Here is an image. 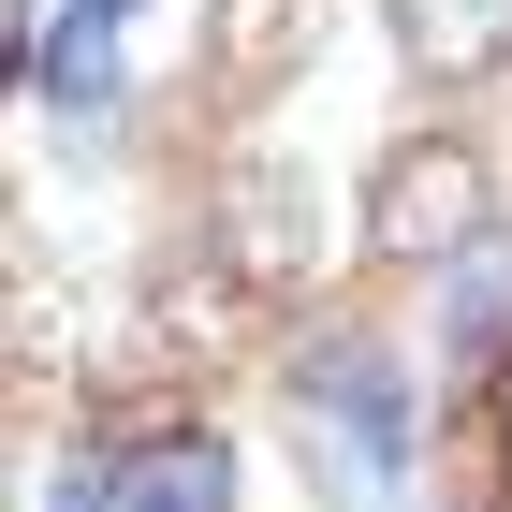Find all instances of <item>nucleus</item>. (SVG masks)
<instances>
[{
	"instance_id": "obj_1",
	"label": "nucleus",
	"mask_w": 512,
	"mask_h": 512,
	"mask_svg": "<svg viewBox=\"0 0 512 512\" xmlns=\"http://www.w3.org/2000/svg\"><path fill=\"white\" fill-rule=\"evenodd\" d=\"M498 235V191H483V147H454V132H410V147L366 176V249L381 264H469V249Z\"/></svg>"
},
{
	"instance_id": "obj_2",
	"label": "nucleus",
	"mask_w": 512,
	"mask_h": 512,
	"mask_svg": "<svg viewBox=\"0 0 512 512\" xmlns=\"http://www.w3.org/2000/svg\"><path fill=\"white\" fill-rule=\"evenodd\" d=\"M293 395H308V425H322V469H352V483L410 469V381H395L381 337H308L293 352Z\"/></svg>"
},
{
	"instance_id": "obj_3",
	"label": "nucleus",
	"mask_w": 512,
	"mask_h": 512,
	"mask_svg": "<svg viewBox=\"0 0 512 512\" xmlns=\"http://www.w3.org/2000/svg\"><path fill=\"white\" fill-rule=\"evenodd\" d=\"M220 264H235L249 293L308 278V176H293V161H235V176H220Z\"/></svg>"
},
{
	"instance_id": "obj_4",
	"label": "nucleus",
	"mask_w": 512,
	"mask_h": 512,
	"mask_svg": "<svg viewBox=\"0 0 512 512\" xmlns=\"http://www.w3.org/2000/svg\"><path fill=\"white\" fill-rule=\"evenodd\" d=\"M132 30H147V0H74V15L30 44V88H44V103H74V118H118V88H132Z\"/></svg>"
},
{
	"instance_id": "obj_5",
	"label": "nucleus",
	"mask_w": 512,
	"mask_h": 512,
	"mask_svg": "<svg viewBox=\"0 0 512 512\" xmlns=\"http://www.w3.org/2000/svg\"><path fill=\"white\" fill-rule=\"evenodd\" d=\"M118 498H132V512H235V454H220V425L118 439Z\"/></svg>"
},
{
	"instance_id": "obj_6",
	"label": "nucleus",
	"mask_w": 512,
	"mask_h": 512,
	"mask_svg": "<svg viewBox=\"0 0 512 512\" xmlns=\"http://www.w3.org/2000/svg\"><path fill=\"white\" fill-rule=\"evenodd\" d=\"M308 30H322V0H220V15H205V74L264 103V88H293Z\"/></svg>"
},
{
	"instance_id": "obj_7",
	"label": "nucleus",
	"mask_w": 512,
	"mask_h": 512,
	"mask_svg": "<svg viewBox=\"0 0 512 512\" xmlns=\"http://www.w3.org/2000/svg\"><path fill=\"white\" fill-rule=\"evenodd\" d=\"M395 15V59H410V74H498L512 59V0H381Z\"/></svg>"
},
{
	"instance_id": "obj_8",
	"label": "nucleus",
	"mask_w": 512,
	"mask_h": 512,
	"mask_svg": "<svg viewBox=\"0 0 512 512\" xmlns=\"http://www.w3.org/2000/svg\"><path fill=\"white\" fill-rule=\"evenodd\" d=\"M44 512H132V498H118V439H88L74 469L44 483Z\"/></svg>"
},
{
	"instance_id": "obj_9",
	"label": "nucleus",
	"mask_w": 512,
	"mask_h": 512,
	"mask_svg": "<svg viewBox=\"0 0 512 512\" xmlns=\"http://www.w3.org/2000/svg\"><path fill=\"white\" fill-rule=\"evenodd\" d=\"M498 483H512V425H498Z\"/></svg>"
}]
</instances>
